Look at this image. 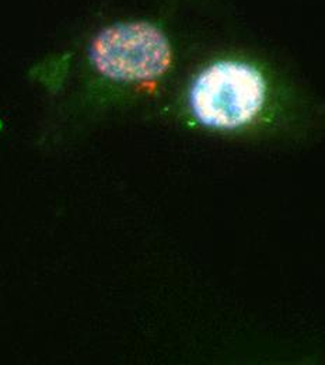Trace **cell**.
<instances>
[{"label": "cell", "mask_w": 325, "mask_h": 365, "mask_svg": "<svg viewBox=\"0 0 325 365\" xmlns=\"http://www.w3.org/2000/svg\"><path fill=\"white\" fill-rule=\"evenodd\" d=\"M177 81L170 113L208 135L248 143H294L314 135L324 124V103L260 49H213Z\"/></svg>", "instance_id": "1"}, {"label": "cell", "mask_w": 325, "mask_h": 365, "mask_svg": "<svg viewBox=\"0 0 325 365\" xmlns=\"http://www.w3.org/2000/svg\"><path fill=\"white\" fill-rule=\"evenodd\" d=\"M186 56L184 41L167 21L150 16L112 19L83 46L82 91L98 108L138 104L171 91Z\"/></svg>", "instance_id": "2"}]
</instances>
